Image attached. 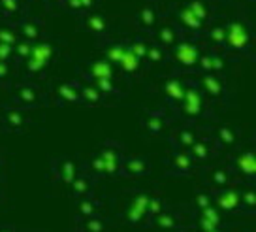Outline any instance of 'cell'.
Masks as SVG:
<instances>
[{
  "label": "cell",
  "mask_w": 256,
  "mask_h": 232,
  "mask_svg": "<svg viewBox=\"0 0 256 232\" xmlns=\"http://www.w3.org/2000/svg\"><path fill=\"white\" fill-rule=\"evenodd\" d=\"M176 123H194V125H211L216 121V115L213 113V104L204 95V91L196 81H186L183 100L170 110Z\"/></svg>",
  "instance_id": "obj_1"
},
{
  "label": "cell",
  "mask_w": 256,
  "mask_h": 232,
  "mask_svg": "<svg viewBox=\"0 0 256 232\" xmlns=\"http://www.w3.org/2000/svg\"><path fill=\"white\" fill-rule=\"evenodd\" d=\"M151 191L147 189H128L117 198V217L128 228L134 230H147L149 215H147V204H149Z\"/></svg>",
  "instance_id": "obj_2"
},
{
  "label": "cell",
  "mask_w": 256,
  "mask_h": 232,
  "mask_svg": "<svg viewBox=\"0 0 256 232\" xmlns=\"http://www.w3.org/2000/svg\"><path fill=\"white\" fill-rule=\"evenodd\" d=\"M226 164L238 185H256V151L252 144H241L230 151Z\"/></svg>",
  "instance_id": "obj_3"
},
{
  "label": "cell",
  "mask_w": 256,
  "mask_h": 232,
  "mask_svg": "<svg viewBox=\"0 0 256 232\" xmlns=\"http://www.w3.org/2000/svg\"><path fill=\"white\" fill-rule=\"evenodd\" d=\"M190 223V209L181 208V206H166L160 213L152 217L149 221L147 230L154 232H174L177 228H181L183 224Z\"/></svg>",
  "instance_id": "obj_4"
},
{
  "label": "cell",
  "mask_w": 256,
  "mask_h": 232,
  "mask_svg": "<svg viewBox=\"0 0 256 232\" xmlns=\"http://www.w3.org/2000/svg\"><path fill=\"white\" fill-rule=\"evenodd\" d=\"M176 121L172 117L168 108H160V110H145L140 119V128L147 138H164L168 134Z\"/></svg>",
  "instance_id": "obj_5"
},
{
  "label": "cell",
  "mask_w": 256,
  "mask_h": 232,
  "mask_svg": "<svg viewBox=\"0 0 256 232\" xmlns=\"http://www.w3.org/2000/svg\"><path fill=\"white\" fill-rule=\"evenodd\" d=\"M81 166L83 164L76 157H72V155L53 157V159L49 160V179L56 187L68 189L70 183L74 181V177L78 176V172L81 170Z\"/></svg>",
  "instance_id": "obj_6"
},
{
  "label": "cell",
  "mask_w": 256,
  "mask_h": 232,
  "mask_svg": "<svg viewBox=\"0 0 256 232\" xmlns=\"http://www.w3.org/2000/svg\"><path fill=\"white\" fill-rule=\"evenodd\" d=\"M32 127V119L28 110H23L19 106L8 104L0 110V130L4 134H26Z\"/></svg>",
  "instance_id": "obj_7"
},
{
  "label": "cell",
  "mask_w": 256,
  "mask_h": 232,
  "mask_svg": "<svg viewBox=\"0 0 256 232\" xmlns=\"http://www.w3.org/2000/svg\"><path fill=\"white\" fill-rule=\"evenodd\" d=\"M94 153L98 155V159L102 160L106 179L120 177V164H122V159L126 155L124 145L117 140H106Z\"/></svg>",
  "instance_id": "obj_8"
},
{
  "label": "cell",
  "mask_w": 256,
  "mask_h": 232,
  "mask_svg": "<svg viewBox=\"0 0 256 232\" xmlns=\"http://www.w3.org/2000/svg\"><path fill=\"white\" fill-rule=\"evenodd\" d=\"M188 155H190L192 160L202 168V166H206V164L215 162V160L222 155V151H220L218 144L215 142V138L211 136L208 128L204 127V132H202L200 136H198V140L188 147Z\"/></svg>",
  "instance_id": "obj_9"
},
{
  "label": "cell",
  "mask_w": 256,
  "mask_h": 232,
  "mask_svg": "<svg viewBox=\"0 0 256 232\" xmlns=\"http://www.w3.org/2000/svg\"><path fill=\"white\" fill-rule=\"evenodd\" d=\"M164 166H166V176L170 177H192L200 170V166L188 155V151L176 149V147H172V151L166 155Z\"/></svg>",
  "instance_id": "obj_10"
},
{
  "label": "cell",
  "mask_w": 256,
  "mask_h": 232,
  "mask_svg": "<svg viewBox=\"0 0 256 232\" xmlns=\"http://www.w3.org/2000/svg\"><path fill=\"white\" fill-rule=\"evenodd\" d=\"M213 206L220 209L226 217H241V198L240 185L232 183L222 189H211Z\"/></svg>",
  "instance_id": "obj_11"
},
{
  "label": "cell",
  "mask_w": 256,
  "mask_h": 232,
  "mask_svg": "<svg viewBox=\"0 0 256 232\" xmlns=\"http://www.w3.org/2000/svg\"><path fill=\"white\" fill-rule=\"evenodd\" d=\"M204 127H206V125H194V123H183V121L174 123L172 128L168 130V134H166L170 147L188 151V147H190V145L198 140V136L204 132Z\"/></svg>",
  "instance_id": "obj_12"
},
{
  "label": "cell",
  "mask_w": 256,
  "mask_h": 232,
  "mask_svg": "<svg viewBox=\"0 0 256 232\" xmlns=\"http://www.w3.org/2000/svg\"><path fill=\"white\" fill-rule=\"evenodd\" d=\"M10 104L19 106L23 110L32 112V110H38V108L48 104V98L40 91V87H36L34 83H21L14 91V96H12Z\"/></svg>",
  "instance_id": "obj_13"
},
{
  "label": "cell",
  "mask_w": 256,
  "mask_h": 232,
  "mask_svg": "<svg viewBox=\"0 0 256 232\" xmlns=\"http://www.w3.org/2000/svg\"><path fill=\"white\" fill-rule=\"evenodd\" d=\"M209 130V134L215 138V142L218 144L220 151H234L236 147H240L243 144V132L240 127L234 125H206Z\"/></svg>",
  "instance_id": "obj_14"
},
{
  "label": "cell",
  "mask_w": 256,
  "mask_h": 232,
  "mask_svg": "<svg viewBox=\"0 0 256 232\" xmlns=\"http://www.w3.org/2000/svg\"><path fill=\"white\" fill-rule=\"evenodd\" d=\"M198 174L202 176V181L208 189H222V187H228V185L236 183L234 181V176L228 164L226 162H220V164H206L198 170Z\"/></svg>",
  "instance_id": "obj_15"
},
{
  "label": "cell",
  "mask_w": 256,
  "mask_h": 232,
  "mask_svg": "<svg viewBox=\"0 0 256 232\" xmlns=\"http://www.w3.org/2000/svg\"><path fill=\"white\" fill-rule=\"evenodd\" d=\"M53 55H55V49L51 48L49 44L30 46V53L24 59V70H26V74L32 76V78L40 76L49 66V63L53 61Z\"/></svg>",
  "instance_id": "obj_16"
},
{
  "label": "cell",
  "mask_w": 256,
  "mask_h": 232,
  "mask_svg": "<svg viewBox=\"0 0 256 232\" xmlns=\"http://www.w3.org/2000/svg\"><path fill=\"white\" fill-rule=\"evenodd\" d=\"M196 83L200 85V89L204 91V95L208 96V100L211 104H226L228 89H226V83L216 74H202Z\"/></svg>",
  "instance_id": "obj_17"
},
{
  "label": "cell",
  "mask_w": 256,
  "mask_h": 232,
  "mask_svg": "<svg viewBox=\"0 0 256 232\" xmlns=\"http://www.w3.org/2000/svg\"><path fill=\"white\" fill-rule=\"evenodd\" d=\"M152 164L145 155H124L120 164V177L124 179H142L151 176Z\"/></svg>",
  "instance_id": "obj_18"
},
{
  "label": "cell",
  "mask_w": 256,
  "mask_h": 232,
  "mask_svg": "<svg viewBox=\"0 0 256 232\" xmlns=\"http://www.w3.org/2000/svg\"><path fill=\"white\" fill-rule=\"evenodd\" d=\"M74 209L76 217H96L106 215V200L100 198L94 191L81 196L78 200H74Z\"/></svg>",
  "instance_id": "obj_19"
},
{
  "label": "cell",
  "mask_w": 256,
  "mask_h": 232,
  "mask_svg": "<svg viewBox=\"0 0 256 232\" xmlns=\"http://www.w3.org/2000/svg\"><path fill=\"white\" fill-rule=\"evenodd\" d=\"M81 164H83V162H81ZM96 183H98V179H96L87 168L81 166V170L78 172V176L74 177V181L70 183V187H68V196H70V200H78L81 196L92 192Z\"/></svg>",
  "instance_id": "obj_20"
},
{
  "label": "cell",
  "mask_w": 256,
  "mask_h": 232,
  "mask_svg": "<svg viewBox=\"0 0 256 232\" xmlns=\"http://www.w3.org/2000/svg\"><path fill=\"white\" fill-rule=\"evenodd\" d=\"M200 55V49L196 48L194 44H186V42L179 44L174 49V59H176V64L181 70H196V64H198Z\"/></svg>",
  "instance_id": "obj_21"
},
{
  "label": "cell",
  "mask_w": 256,
  "mask_h": 232,
  "mask_svg": "<svg viewBox=\"0 0 256 232\" xmlns=\"http://www.w3.org/2000/svg\"><path fill=\"white\" fill-rule=\"evenodd\" d=\"M53 100H55L56 106L81 104V95H80V87H78V83H74V81H66V83L56 85L55 93H53Z\"/></svg>",
  "instance_id": "obj_22"
},
{
  "label": "cell",
  "mask_w": 256,
  "mask_h": 232,
  "mask_svg": "<svg viewBox=\"0 0 256 232\" xmlns=\"http://www.w3.org/2000/svg\"><path fill=\"white\" fill-rule=\"evenodd\" d=\"M184 87L186 81H183L181 78H170L164 83V100H166V108L174 110L184 96Z\"/></svg>",
  "instance_id": "obj_23"
},
{
  "label": "cell",
  "mask_w": 256,
  "mask_h": 232,
  "mask_svg": "<svg viewBox=\"0 0 256 232\" xmlns=\"http://www.w3.org/2000/svg\"><path fill=\"white\" fill-rule=\"evenodd\" d=\"M74 230L76 232H112L110 221L106 215L96 217H76L74 221Z\"/></svg>",
  "instance_id": "obj_24"
},
{
  "label": "cell",
  "mask_w": 256,
  "mask_h": 232,
  "mask_svg": "<svg viewBox=\"0 0 256 232\" xmlns=\"http://www.w3.org/2000/svg\"><path fill=\"white\" fill-rule=\"evenodd\" d=\"M224 44L232 51H245L248 44V34L241 25H232L228 31H224Z\"/></svg>",
  "instance_id": "obj_25"
},
{
  "label": "cell",
  "mask_w": 256,
  "mask_h": 232,
  "mask_svg": "<svg viewBox=\"0 0 256 232\" xmlns=\"http://www.w3.org/2000/svg\"><path fill=\"white\" fill-rule=\"evenodd\" d=\"M256 185L243 183L240 185V198H241V215L252 217L256 215Z\"/></svg>",
  "instance_id": "obj_26"
},
{
  "label": "cell",
  "mask_w": 256,
  "mask_h": 232,
  "mask_svg": "<svg viewBox=\"0 0 256 232\" xmlns=\"http://www.w3.org/2000/svg\"><path fill=\"white\" fill-rule=\"evenodd\" d=\"M78 87H80V95H81V104H87V106H102L106 100V96L98 91V89L92 85V83H85V81H78Z\"/></svg>",
  "instance_id": "obj_27"
},
{
  "label": "cell",
  "mask_w": 256,
  "mask_h": 232,
  "mask_svg": "<svg viewBox=\"0 0 256 232\" xmlns=\"http://www.w3.org/2000/svg\"><path fill=\"white\" fill-rule=\"evenodd\" d=\"M194 213H196V217H200L202 221H206V223L211 224V226H224V224H228L226 215H224L220 209H216L213 204L208 206V208H204L202 211H194Z\"/></svg>",
  "instance_id": "obj_28"
},
{
  "label": "cell",
  "mask_w": 256,
  "mask_h": 232,
  "mask_svg": "<svg viewBox=\"0 0 256 232\" xmlns=\"http://www.w3.org/2000/svg\"><path fill=\"white\" fill-rule=\"evenodd\" d=\"M211 204H213L211 189H208V187L204 185V187H198V189L194 191V194H192V202L188 208H190L192 211H202V209L211 206Z\"/></svg>",
  "instance_id": "obj_29"
},
{
  "label": "cell",
  "mask_w": 256,
  "mask_h": 232,
  "mask_svg": "<svg viewBox=\"0 0 256 232\" xmlns=\"http://www.w3.org/2000/svg\"><path fill=\"white\" fill-rule=\"evenodd\" d=\"M166 206H168V202H166V198H164V194H160L158 191H151L149 204H147V215H149V221H151L156 213H160ZM147 226H149V224H147Z\"/></svg>",
  "instance_id": "obj_30"
},
{
  "label": "cell",
  "mask_w": 256,
  "mask_h": 232,
  "mask_svg": "<svg viewBox=\"0 0 256 232\" xmlns=\"http://www.w3.org/2000/svg\"><path fill=\"white\" fill-rule=\"evenodd\" d=\"M145 57H147L151 63L158 64L164 61V51H162L160 48H147V55Z\"/></svg>",
  "instance_id": "obj_31"
},
{
  "label": "cell",
  "mask_w": 256,
  "mask_h": 232,
  "mask_svg": "<svg viewBox=\"0 0 256 232\" xmlns=\"http://www.w3.org/2000/svg\"><path fill=\"white\" fill-rule=\"evenodd\" d=\"M10 80V64L0 61V85H6Z\"/></svg>",
  "instance_id": "obj_32"
},
{
  "label": "cell",
  "mask_w": 256,
  "mask_h": 232,
  "mask_svg": "<svg viewBox=\"0 0 256 232\" xmlns=\"http://www.w3.org/2000/svg\"><path fill=\"white\" fill-rule=\"evenodd\" d=\"M6 183V153L0 149V185Z\"/></svg>",
  "instance_id": "obj_33"
},
{
  "label": "cell",
  "mask_w": 256,
  "mask_h": 232,
  "mask_svg": "<svg viewBox=\"0 0 256 232\" xmlns=\"http://www.w3.org/2000/svg\"><path fill=\"white\" fill-rule=\"evenodd\" d=\"M0 232H19L16 224L12 223H0Z\"/></svg>",
  "instance_id": "obj_34"
},
{
  "label": "cell",
  "mask_w": 256,
  "mask_h": 232,
  "mask_svg": "<svg viewBox=\"0 0 256 232\" xmlns=\"http://www.w3.org/2000/svg\"><path fill=\"white\" fill-rule=\"evenodd\" d=\"M8 202V196H6V191H4V185H0V209L6 206Z\"/></svg>",
  "instance_id": "obj_35"
},
{
  "label": "cell",
  "mask_w": 256,
  "mask_h": 232,
  "mask_svg": "<svg viewBox=\"0 0 256 232\" xmlns=\"http://www.w3.org/2000/svg\"><path fill=\"white\" fill-rule=\"evenodd\" d=\"M174 232H198V230H196L190 223H186V224H183L181 228H177V230H174Z\"/></svg>",
  "instance_id": "obj_36"
},
{
  "label": "cell",
  "mask_w": 256,
  "mask_h": 232,
  "mask_svg": "<svg viewBox=\"0 0 256 232\" xmlns=\"http://www.w3.org/2000/svg\"><path fill=\"white\" fill-rule=\"evenodd\" d=\"M209 232H232V224H224V226H216Z\"/></svg>",
  "instance_id": "obj_37"
},
{
  "label": "cell",
  "mask_w": 256,
  "mask_h": 232,
  "mask_svg": "<svg viewBox=\"0 0 256 232\" xmlns=\"http://www.w3.org/2000/svg\"><path fill=\"white\" fill-rule=\"evenodd\" d=\"M240 232H252L250 228H240Z\"/></svg>",
  "instance_id": "obj_38"
}]
</instances>
